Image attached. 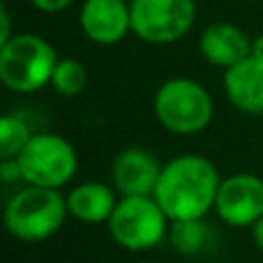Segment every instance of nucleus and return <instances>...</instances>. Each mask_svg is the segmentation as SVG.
I'll use <instances>...</instances> for the list:
<instances>
[{"instance_id": "f257e3e1", "label": "nucleus", "mask_w": 263, "mask_h": 263, "mask_svg": "<svg viewBox=\"0 0 263 263\" xmlns=\"http://www.w3.org/2000/svg\"><path fill=\"white\" fill-rule=\"evenodd\" d=\"M219 185V173L208 157L180 155L162 166L153 199L168 222H199L215 208Z\"/></svg>"}, {"instance_id": "f03ea898", "label": "nucleus", "mask_w": 263, "mask_h": 263, "mask_svg": "<svg viewBox=\"0 0 263 263\" xmlns=\"http://www.w3.org/2000/svg\"><path fill=\"white\" fill-rule=\"evenodd\" d=\"M55 49L40 35H14L0 46V79L14 92H37L51 86V77L58 65Z\"/></svg>"}, {"instance_id": "7ed1b4c3", "label": "nucleus", "mask_w": 263, "mask_h": 263, "mask_svg": "<svg viewBox=\"0 0 263 263\" xmlns=\"http://www.w3.org/2000/svg\"><path fill=\"white\" fill-rule=\"evenodd\" d=\"M67 215V199L58 190L26 185L9 199L5 224L14 238L35 242L53 236Z\"/></svg>"}, {"instance_id": "20e7f679", "label": "nucleus", "mask_w": 263, "mask_h": 263, "mask_svg": "<svg viewBox=\"0 0 263 263\" xmlns=\"http://www.w3.org/2000/svg\"><path fill=\"white\" fill-rule=\"evenodd\" d=\"M155 116L171 134H199L213 120V100L194 79H168L155 92Z\"/></svg>"}, {"instance_id": "39448f33", "label": "nucleus", "mask_w": 263, "mask_h": 263, "mask_svg": "<svg viewBox=\"0 0 263 263\" xmlns=\"http://www.w3.org/2000/svg\"><path fill=\"white\" fill-rule=\"evenodd\" d=\"M16 159L21 166L23 182L46 187V190H60L63 185H67L79 166L74 145L51 132L32 136Z\"/></svg>"}, {"instance_id": "423d86ee", "label": "nucleus", "mask_w": 263, "mask_h": 263, "mask_svg": "<svg viewBox=\"0 0 263 263\" xmlns=\"http://www.w3.org/2000/svg\"><path fill=\"white\" fill-rule=\"evenodd\" d=\"M166 219L153 196H123L109 219V231L120 247L143 252L164 240Z\"/></svg>"}, {"instance_id": "0eeeda50", "label": "nucleus", "mask_w": 263, "mask_h": 263, "mask_svg": "<svg viewBox=\"0 0 263 263\" xmlns=\"http://www.w3.org/2000/svg\"><path fill=\"white\" fill-rule=\"evenodd\" d=\"M132 32L148 44H173L196 21L194 0H132Z\"/></svg>"}, {"instance_id": "6e6552de", "label": "nucleus", "mask_w": 263, "mask_h": 263, "mask_svg": "<svg viewBox=\"0 0 263 263\" xmlns=\"http://www.w3.org/2000/svg\"><path fill=\"white\" fill-rule=\"evenodd\" d=\"M215 210L229 227H254L263 217V180L252 173L224 178L215 199Z\"/></svg>"}, {"instance_id": "1a4fd4ad", "label": "nucleus", "mask_w": 263, "mask_h": 263, "mask_svg": "<svg viewBox=\"0 0 263 263\" xmlns=\"http://www.w3.org/2000/svg\"><path fill=\"white\" fill-rule=\"evenodd\" d=\"M83 35L102 46L118 44L132 32L127 0H83L79 12Z\"/></svg>"}, {"instance_id": "9d476101", "label": "nucleus", "mask_w": 263, "mask_h": 263, "mask_svg": "<svg viewBox=\"0 0 263 263\" xmlns=\"http://www.w3.org/2000/svg\"><path fill=\"white\" fill-rule=\"evenodd\" d=\"M116 190L123 196H153L162 176L157 157L143 148H127L111 166Z\"/></svg>"}, {"instance_id": "9b49d317", "label": "nucleus", "mask_w": 263, "mask_h": 263, "mask_svg": "<svg viewBox=\"0 0 263 263\" xmlns=\"http://www.w3.org/2000/svg\"><path fill=\"white\" fill-rule=\"evenodd\" d=\"M199 51L210 65L222 67L227 72L229 67L252 55V40L245 35V30H240L233 23L215 21L201 32Z\"/></svg>"}, {"instance_id": "f8f14e48", "label": "nucleus", "mask_w": 263, "mask_h": 263, "mask_svg": "<svg viewBox=\"0 0 263 263\" xmlns=\"http://www.w3.org/2000/svg\"><path fill=\"white\" fill-rule=\"evenodd\" d=\"M224 90L242 114H263V65L250 55L224 72Z\"/></svg>"}, {"instance_id": "ddd939ff", "label": "nucleus", "mask_w": 263, "mask_h": 263, "mask_svg": "<svg viewBox=\"0 0 263 263\" xmlns=\"http://www.w3.org/2000/svg\"><path fill=\"white\" fill-rule=\"evenodd\" d=\"M116 205L114 190L104 182H81L67 194V213L86 224L109 222Z\"/></svg>"}, {"instance_id": "4468645a", "label": "nucleus", "mask_w": 263, "mask_h": 263, "mask_svg": "<svg viewBox=\"0 0 263 263\" xmlns=\"http://www.w3.org/2000/svg\"><path fill=\"white\" fill-rule=\"evenodd\" d=\"M88 86V69L81 60L60 58L51 77V88L63 97H77Z\"/></svg>"}, {"instance_id": "2eb2a0df", "label": "nucleus", "mask_w": 263, "mask_h": 263, "mask_svg": "<svg viewBox=\"0 0 263 263\" xmlns=\"http://www.w3.org/2000/svg\"><path fill=\"white\" fill-rule=\"evenodd\" d=\"M32 132L21 116L7 114L0 118V159H16L32 139Z\"/></svg>"}, {"instance_id": "dca6fc26", "label": "nucleus", "mask_w": 263, "mask_h": 263, "mask_svg": "<svg viewBox=\"0 0 263 263\" xmlns=\"http://www.w3.org/2000/svg\"><path fill=\"white\" fill-rule=\"evenodd\" d=\"M205 236V227L199 222H173L171 227V242L180 252H194L201 247V238Z\"/></svg>"}, {"instance_id": "f3484780", "label": "nucleus", "mask_w": 263, "mask_h": 263, "mask_svg": "<svg viewBox=\"0 0 263 263\" xmlns=\"http://www.w3.org/2000/svg\"><path fill=\"white\" fill-rule=\"evenodd\" d=\"M0 176H3L5 182L23 180V178H21V166H18V159H3V162H0Z\"/></svg>"}, {"instance_id": "a211bd4d", "label": "nucleus", "mask_w": 263, "mask_h": 263, "mask_svg": "<svg viewBox=\"0 0 263 263\" xmlns=\"http://www.w3.org/2000/svg\"><path fill=\"white\" fill-rule=\"evenodd\" d=\"M32 7H37L40 12H46V14H55V12H63L67 9L74 0H30Z\"/></svg>"}, {"instance_id": "6ab92c4d", "label": "nucleus", "mask_w": 263, "mask_h": 263, "mask_svg": "<svg viewBox=\"0 0 263 263\" xmlns=\"http://www.w3.org/2000/svg\"><path fill=\"white\" fill-rule=\"evenodd\" d=\"M12 32H9V12L5 5H0V46L7 44L12 40Z\"/></svg>"}, {"instance_id": "aec40b11", "label": "nucleus", "mask_w": 263, "mask_h": 263, "mask_svg": "<svg viewBox=\"0 0 263 263\" xmlns=\"http://www.w3.org/2000/svg\"><path fill=\"white\" fill-rule=\"evenodd\" d=\"M252 58L259 60V63L263 65V32L252 40Z\"/></svg>"}, {"instance_id": "412c9836", "label": "nucleus", "mask_w": 263, "mask_h": 263, "mask_svg": "<svg viewBox=\"0 0 263 263\" xmlns=\"http://www.w3.org/2000/svg\"><path fill=\"white\" fill-rule=\"evenodd\" d=\"M252 233H254V242H256V247L263 252V217L259 219V222L252 227Z\"/></svg>"}, {"instance_id": "4be33fe9", "label": "nucleus", "mask_w": 263, "mask_h": 263, "mask_svg": "<svg viewBox=\"0 0 263 263\" xmlns=\"http://www.w3.org/2000/svg\"><path fill=\"white\" fill-rule=\"evenodd\" d=\"M127 3H132V0H127Z\"/></svg>"}]
</instances>
